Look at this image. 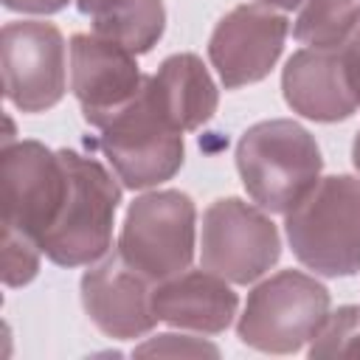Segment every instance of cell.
Returning a JSON list of instances; mask_svg holds the SVG:
<instances>
[{
    "mask_svg": "<svg viewBox=\"0 0 360 360\" xmlns=\"http://www.w3.org/2000/svg\"><path fill=\"white\" fill-rule=\"evenodd\" d=\"M292 256L312 273L338 278L360 270V177L329 174L284 214Z\"/></svg>",
    "mask_w": 360,
    "mask_h": 360,
    "instance_id": "cell-2",
    "label": "cell"
},
{
    "mask_svg": "<svg viewBox=\"0 0 360 360\" xmlns=\"http://www.w3.org/2000/svg\"><path fill=\"white\" fill-rule=\"evenodd\" d=\"M98 149L124 188H152L172 180L186 158L183 129L155 96L149 76L135 101L98 135Z\"/></svg>",
    "mask_w": 360,
    "mask_h": 360,
    "instance_id": "cell-3",
    "label": "cell"
},
{
    "mask_svg": "<svg viewBox=\"0 0 360 360\" xmlns=\"http://www.w3.org/2000/svg\"><path fill=\"white\" fill-rule=\"evenodd\" d=\"M194 248L197 208L186 191L160 188L146 191L129 202L118 236V253L152 284L188 270Z\"/></svg>",
    "mask_w": 360,
    "mask_h": 360,
    "instance_id": "cell-6",
    "label": "cell"
},
{
    "mask_svg": "<svg viewBox=\"0 0 360 360\" xmlns=\"http://www.w3.org/2000/svg\"><path fill=\"white\" fill-rule=\"evenodd\" d=\"M357 39H360V34H357Z\"/></svg>",
    "mask_w": 360,
    "mask_h": 360,
    "instance_id": "cell-25",
    "label": "cell"
},
{
    "mask_svg": "<svg viewBox=\"0 0 360 360\" xmlns=\"http://www.w3.org/2000/svg\"><path fill=\"white\" fill-rule=\"evenodd\" d=\"M236 169L248 197L267 214L292 211L321 180L323 158L292 118H270L248 127L236 143Z\"/></svg>",
    "mask_w": 360,
    "mask_h": 360,
    "instance_id": "cell-1",
    "label": "cell"
},
{
    "mask_svg": "<svg viewBox=\"0 0 360 360\" xmlns=\"http://www.w3.org/2000/svg\"><path fill=\"white\" fill-rule=\"evenodd\" d=\"M360 34V0H307L292 37L307 48L346 45Z\"/></svg>",
    "mask_w": 360,
    "mask_h": 360,
    "instance_id": "cell-16",
    "label": "cell"
},
{
    "mask_svg": "<svg viewBox=\"0 0 360 360\" xmlns=\"http://www.w3.org/2000/svg\"><path fill=\"white\" fill-rule=\"evenodd\" d=\"M3 90L20 112H45L65 98L68 53L53 22L14 20L3 25Z\"/></svg>",
    "mask_w": 360,
    "mask_h": 360,
    "instance_id": "cell-9",
    "label": "cell"
},
{
    "mask_svg": "<svg viewBox=\"0 0 360 360\" xmlns=\"http://www.w3.org/2000/svg\"><path fill=\"white\" fill-rule=\"evenodd\" d=\"M152 309L158 321L200 335H219L231 326L239 295L228 281L211 270H183L152 290Z\"/></svg>",
    "mask_w": 360,
    "mask_h": 360,
    "instance_id": "cell-14",
    "label": "cell"
},
{
    "mask_svg": "<svg viewBox=\"0 0 360 360\" xmlns=\"http://www.w3.org/2000/svg\"><path fill=\"white\" fill-rule=\"evenodd\" d=\"M352 163H354V169L360 172V129H357V135H354V141H352Z\"/></svg>",
    "mask_w": 360,
    "mask_h": 360,
    "instance_id": "cell-24",
    "label": "cell"
},
{
    "mask_svg": "<svg viewBox=\"0 0 360 360\" xmlns=\"http://www.w3.org/2000/svg\"><path fill=\"white\" fill-rule=\"evenodd\" d=\"M90 22H93V34L115 39L124 48H129L135 56H141L160 42L166 31V8L163 0H135Z\"/></svg>",
    "mask_w": 360,
    "mask_h": 360,
    "instance_id": "cell-17",
    "label": "cell"
},
{
    "mask_svg": "<svg viewBox=\"0 0 360 360\" xmlns=\"http://www.w3.org/2000/svg\"><path fill=\"white\" fill-rule=\"evenodd\" d=\"M149 84L183 132L208 124L219 107V90L197 53H172L160 62Z\"/></svg>",
    "mask_w": 360,
    "mask_h": 360,
    "instance_id": "cell-15",
    "label": "cell"
},
{
    "mask_svg": "<svg viewBox=\"0 0 360 360\" xmlns=\"http://www.w3.org/2000/svg\"><path fill=\"white\" fill-rule=\"evenodd\" d=\"M42 248L31 239L3 233V284L6 287H25L39 273Z\"/></svg>",
    "mask_w": 360,
    "mask_h": 360,
    "instance_id": "cell-19",
    "label": "cell"
},
{
    "mask_svg": "<svg viewBox=\"0 0 360 360\" xmlns=\"http://www.w3.org/2000/svg\"><path fill=\"white\" fill-rule=\"evenodd\" d=\"M329 290L301 270H278L248 292L236 338L264 354L301 352L329 318Z\"/></svg>",
    "mask_w": 360,
    "mask_h": 360,
    "instance_id": "cell-4",
    "label": "cell"
},
{
    "mask_svg": "<svg viewBox=\"0 0 360 360\" xmlns=\"http://www.w3.org/2000/svg\"><path fill=\"white\" fill-rule=\"evenodd\" d=\"M127 3H135V0H76V8H79V14H84L90 20H98L104 14H112V11L124 8Z\"/></svg>",
    "mask_w": 360,
    "mask_h": 360,
    "instance_id": "cell-22",
    "label": "cell"
},
{
    "mask_svg": "<svg viewBox=\"0 0 360 360\" xmlns=\"http://www.w3.org/2000/svg\"><path fill=\"white\" fill-rule=\"evenodd\" d=\"M62 158L70 188L53 231L42 242V253L59 267H90L112 248L121 186L96 158L73 149H62Z\"/></svg>",
    "mask_w": 360,
    "mask_h": 360,
    "instance_id": "cell-5",
    "label": "cell"
},
{
    "mask_svg": "<svg viewBox=\"0 0 360 360\" xmlns=\"http://www.w3.org/2000/svg\"><path fill=\"white\" fill-rule=\"evenodd\" d=\"M256 3H264V6L281 8V11H292V8H301L307 0H256Z\"/></svg>",
    "mask_w": 360,
    "mask_h": 360,
    "instance_id": "cell-23",
    "label": "cell"
},
{
    "mask_svg": "<svg viewBox=\"0 0 360 360\" xmlns=\"http://www.w3.org/2000/svg\"><path fill=\"white\" fill-rule=\"evenodd\" d=\"M82 307L98 332L115 340H135L155 329L152 309L155 284L132 270L121 253H110L90 264L82 276Z\"/></svg>",
    "mask_w": 360,
    "mask_h": 360,
    "instance_id": "cell-13",
    "label": "cell"
},
{
    "mask_svg": "<svg viewBox=\"0 0 360 360\" xmlns=\"http://www.w3.org/2000/svg\"><path fill=\"white\" fill-rule=\"evenodd\" d=\"M281 93L292 112L338 124L360 110V39L335 48H301L281 70Z\"/></svg>",
    "mask_w": 360,
    "mask_h": 360,
    "instance_id": "cell-10",
    "label": "cell"
},
{
    "mask_svg": "<svg viewBox=\"0 0 360 360\" xmlns=\"http://www.w3.org/2000/svg\"><path fill=\"white\" fill-rule=\"evenodd\" d=\"M281 259V236L264 208L219 197L202 211L200 262L231 284H253Z\"/></svg>",
    "mask_w": 360,
    "mask_h": 360,
    "instance_id": "cell-8",
    "label": "cell"
},
{
    "mask_svg": "<svg viewBox=\"0 0 360 360\" xmlns=\"http://www.w3.org/2000/svg\"><path fill=\"white\" fill-rule=\"evenodd\" d=\"M290 34V20L264 6L242 3L211 31L208 59L225 90H239L270 76Z\"/></svg>",
    "mask_w": 360,
    "mask_h": 360,
    "instance_id": "cell-11",
    "label": "cell"
},
{
    "mask_svg": "<svg viewBox=\"0 0 360 360\" xmlns=\"http://www.w3.org/2000/svg\"><path fill=\"white\" fill-rule=\"evenodd\" d=\"M135 354H211L217 357L219 349L205 343V340H197V338H188V335H158V338H149L146 343L135 346Z\"/></svg>",
    "mask_w": 360,
    "mask_h": 360,
    "instance_id": "cell-20",
    "label": "cell"
},
{
    "mask_svg": "<svg viewBox=\"0 0 360 360\" xmlns=\"http://www.w3.org/2000/svg\"><path fill=\"white\" fill-rule=\"evenodd\" d=\"M307 352L309 357H360V307L346 304L329 312Z\"/></svg>",
    "mask_w": 360,
    "mask_h": 360,
    "instance_id": "cell-18",
    "label": "cell"
},
{
    "mask_svg": "<svg viewBox=\"0 0 360 360\" xmlns=\"http://www.w3.org/2000/svg\"><path fill=\"white\" fill-rule=\"evenodd\" d=\"M3 233L42 248L68 200L70 177L62 149L39 141H3Z\"/></svg>",
    "mask_w": 360,
    "mask_h": 360,
    "instance_id": "cell-7",
    "label": "cell"
},
{
    "mask_svg": "<svg viewBox=\"0 0 360 360\" xmlns=\"http://www.w3.org/2000/svg\"><path fill=\"white\" fill-rule=\"evenodd\" d=\"M68 3L70 0H3L8 11H22V14H56Z\"/></svg>",
    "mask_w": 360,
    "mask_h": 360,
    "instance_id": "cell-21",
    "label": "cell"
},
{
    "mask_svg": "<svg viewBox=\"0 0 360 360\" xmlns=\"http://www.w3.org/2000/svg\"><path fill=\"white\" fill-rule=\"evenodd\" d=\"M146 76L129 48L101 34L70 37V90L82 118L104 129L141 93Z\"/></svg>",
    "mask_w": 360,
    "mask_h": 360,
    "instance_id": "cell-12",
    "label": "cell"
}]
</instances>
